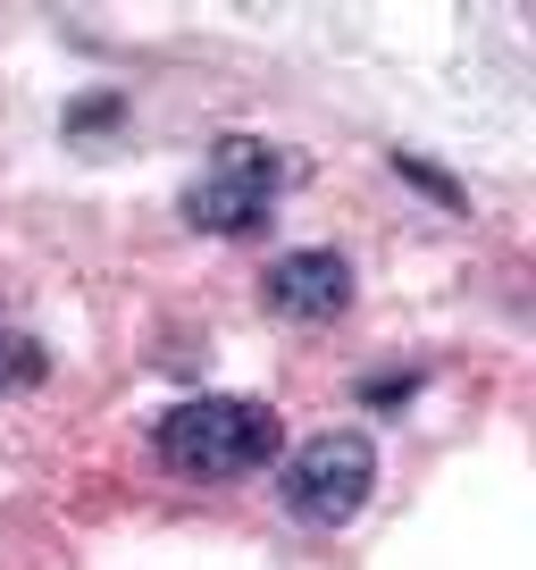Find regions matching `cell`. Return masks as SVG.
<instances>
[{
  "instance_id": "4",
  "label": "cell",
  "mask_w": 536,
  "mask_h": 570,
  "mask_svg": "<svg viewBox=\"0 0 536 570\" xmlns=\"http://www.w3.org/2000/svg\"><path fill=\"white\" fill-rule=\"evenodd\" d=\"M268 311L277 320H336L344 303H353V261L344 252H327V244H302V252H277L268 261Z\"/></svg>"
},
{
  "instance_id": "5",
  "label": "cell",
  "mask_w": 536,
  "mask_h": 570,
  "mask_svg": "<svg viewBox=\"0 0 536 570\" xmlns=\"http://www.w3.org/2000/svg\"><path fill=\"white\" fill-rule=\"evenodd\" d=\"M59 126L76 151H109V142H126V92H76Z\"/></svg>"
},
{
  "instance_id": "2",
  "label": "cell",
  "mask_w": 536,
  "mask_h": 570,
  "mask_svg": "<svg viewBox=\"0 0 536 570\" xmlns=\"http://www.w3.org/2000/svg\"><path fill=\"white\" fill-rule=\"evenodd\" d=\"M369 487H377V445L360 428H319L310 445L277 453V503L302 529H344L369 503Z\"/></svg>"
},
{
  "instance_id": "8",
  "label": "cell",
  "mask_w": 536,
  "mask_h": 570,
  "mask_svg": "<svg viewBox=\"0 0 536 570\" xmlns=\"http://www.w3.org/2000/svg\"><path fill=\"white\" fill-rule=\"evenodd\" d=\"M411 394H419L411 370H377V377H360V403H369V411H403Z\"/></svg>"
},
{
  "instance_id": "1",
  "label": "cell",
  "mask_w": 536,
  "mask_h": 570,
  "mask_svg": "<svg viewBox=\"0 0 536 570\" xmlns=\"http://www.w3.org/2000/svg\"><path fill=\"white\" fill-rule=\"evenodd\" d=\"M151 453L193 487H235V479H251V470H268L286 453V428H277L268 403H251V394H193V403L160 411Z\"/></svg>"
},
{
  "instance_id": "7",
  "label": "cell",
  "mask_w": 536,
  "mask_h": 570,
  "mask_svg": "<svg viewBox=\"0 0 536 570\" xmlns=\"http://www.w3.org/2000/svg\"><path fill=\"white\" fill-rule=\"evenodd\" d=\"M394 177L403 185H419V194L436 202V210H453V218H469V185H453L436 160H419V151H394Z\"/></svg>"
},
{
  "instance_id": "6",
  "label": "cell",
  "mask_w": 536,
  "mask_h": 570,
  "mask_svg": "<svg viewBox=\"0 0 536 570\" xmlns=\"http://www.w3.org/2000/svg\"><path fill=\"white\" fill-rule=\"evenodd\" d=\"M42 377H51V353H42L18 320H0V394H34Z\"/></svg>"
},
{
  "instance_id": "3",
  "label": "cell",
  "mask_w": 536,
  "mask_h": 570,
  "mask_svg": "<svg viewBox=\"0 0 536 570\" xmlns=\"http://www.w3.org/2000/svg\"><path fill=\"white\" fill-rule=\"evenodd\" d=\"M277 177H286V160H277L268 142L227 135L210 151V168L185 185L177 210H185V227H201V235H260L268 218H277Z\"/></svg>"
}]
</instances>
